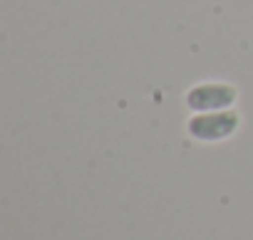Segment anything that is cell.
<instances>
[{"label": "cell", "mask_w": 253, "mask_h": 240, "mask_svg": "<svg viewBox=\"0 0 253 240\" xmlns=\"http://www.w3.org/2000/svg\"><path fill=\"white\" fill-rule=\"evenodd\" d=\"M241 127V114L236 109H221V111H199L191 114L186 122V134L194 141L201 144H216L231 139Z\"/></svg>", "instance_id": "obj_1"}, {"label": "cell", "mask_w": 253, "mask_h": 240, "mask_svg": "<svg viewBox=\"0 0 253 240\" xmlns=\"http://www.w3.org/2000/svg\"><path fill=\"white\" fill-rule=\"evenodd\" d=\"M238 99V89L228 82H199L186 92V106L199 114V111H221V109H233Z\"/></svg>", "instance_id": "obj_2"}]
</instances>
